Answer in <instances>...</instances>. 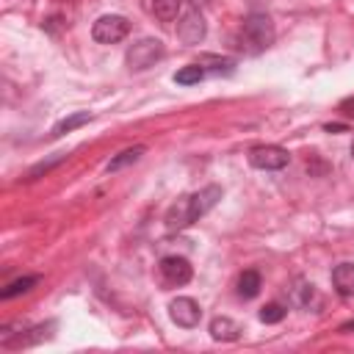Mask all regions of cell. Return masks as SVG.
Listing matches in <instances>:
<instances>
[{"mask_svg":"<svg viewBox=\"0 0 354 354\" xmlns=\"http://www.w3.org/2000/svg\"><path fill=\"white\" fill-rule=\"evenodd\" d=\"M205 33H207L205 17H202L196 8H191V11H185V14L180 17V22H177V39H180L183 44H199V41L205 39Z\"/></svg>","mask_w":354,"mask_h":354,"instance_id":"obj_6","label":"cell"},{"mask_svg":"<svg viewBox=\"0 0 354 354\" xmlns=\"http://www.w3.org/2000/svg\"><path fill=\"white\" fill-rule=\"evenodd\" d=\"M160 277H163V282L166 285H185V282H191V277H194V268H191V263L185 260V257H177V254H169V257H163L160 260Z\"/></svg>","mask_w":354,"mask_h":354,"instance_id":"obj_7","label":"cell"},{"mask_svg":"<svg viewBox=\"0 0 354 354\" xmlns=\"http://www.w3.org/2000/svg\"><path fill=\"white\" fill-rule=\"evenodd\" d=\"M169 315H171V321H174L177 326L191 329V326L199 324L202 310H199V304H196L194 299H188V296H177V299L169 304Z\"/></svg>","mask_w":354,"mask_h":354,"instance_id":"obj_8","label":"cell"},{"mask_svg":"<svg viewBox=\"0 0 354 354\" xmlns=\"http://www.w3.org/2000/svg\"><path fill=\"white\" fill-rule=\"evenodd\" d=\"M36 282H39V277H22V279H14L11 285H6V288H3V293H0V296H3V299H14V296H19V293H28Z\"/></svg>","mask_w":354,"mask_h":354,"instance_id":"obj_16","label":"cell"},{"mask_svg":"<svg viewBox=\"0 0 354 354\" xmlns=\"http://www.w3.org/2000/svg\"><path fill=\"white\" fill-rule=\"evenodd\" d=\"M194 8H199V6H205V3H210V0H188Z\"/></svg>","mask_w":354,"mask_h":354,"instance_id":"obj_20","label":"cell"},{"mask_svg":"<svg viewBox=\"0 0 354 354\" xmlns=\"http://www.w3.org/2000/svg\"><path fill=\"white\" fill-rule=\"evenodd\" d=\"M260 288H263V279H260V274L254 268H249V271H243L238 277V296L241 299H254L260 293Z\"/></svg>","mask_w":354,"mask_h":354,"instance_id":"obj_11","label":"cell"},{"mask_svg":"<svg viewBox=\"0 0 354 354\" xmlns=\"http://www.w3.org/2000/svg\"><path fill=\"white\" fill-rule=\"evenodd\" d=\"M180 3L183 0H152V11L160 22H171L180 14Z\"/></svg>","mask_w":354,"mask_h":354,"instance_id":"obj_14","label":"cell"},{"mask_svg":"<svg viewBox=\"0 0 354 354\" xmlns=\"http://www.w3.org/2000/svg\"><path fill=\"white\" fill-rule=\"evenodd\" d=\"M249 163L254 169H263V171H277V169H285L290 163V155L282 147L266 144V147H252L249 149Z\"/></svg>","mask_w":354,"mask_h":354,"instance_id":"obj_5","label":"cell"},{"mask_svg":"<svg viewBox=\"0 0 354 354\" xmlns=\"http://www.w3.org/2000/svg\"><path fill=\"white\" fill-rule=\"evenodd\" d=\"M340 108H343V113H348V116H354V100H346V102H343Z\"/></svg>","mask_w":354,"mask_h":354,"instance_id":"obj_19","label":"cell"},{"mask_svg":"<svg viewBox=\"0 0 354 354\" xmlns=\"http://www.w3.org/2000/svg\"><path fill=\"white\" fill-rule=\"evenodd\" d=\"M202 77H205V66L202 64H188V66L174 72V83H180V86H194Z\"/></svg>","mask_w":354,"mask_h":354,"instance_id":"obj_12","label":"cell"},{"mask_svg":"<svg viewBox=\"0 0 354 354\" xmlns=\"http://www.w3.org/2000/svg\"><path fill=\"white\" fill-rule=\"evenodd\" d=\"M144 155V147H130V149H124V152H119L111 163H108V171H119V169H124V166H130V163H136L138 158Z\"/></svg>","mask_w":354,"mask_h":354,"instance_id":"obj_15","label":"cell"},{"mask_svg":"<svg viewBox=\"0 0 354 354\" xmlns=\"http://www.w3.org/2000/svg\"><path fill=\"white\" fill-rule=\"evenodd\" d=\"M221 199V188L218 185H207L196 194H185L180 196L169 210H166V227L169 230H185L194 221H199L216 202Z\"/></svg>","mask_w":354,"mask_h":354,"instance_id":"obj_1","label":"cell"},{"mask_svg":"<svg viewBox=\"0 0 354 354\" xmlns=\"http://www.w3.org/2000/svg\"><path fill=\"white\" fill-rule=\"evenodd\" d=\"M160 58H163V41H160V39H152V36L136 41V44L127 50V66H130L133 72H144V69H149V66H152L155 61H160Z\"/></svg>","mask_w":354,"mask_h":354,"instance_id":"obj_3","label":"cell"},{"mask_svg":"<svg viewBox=\"0 0 354 354\" xmlns=\"http://www.w3.org/2000/svg\"><path fill=\"white\" fill-rule=\"evenodd\" d=\"M88 122H91V113H88V111H77V113L61 119V122L53 127V136H64V133H69V130H75V127H80V124H88Z\"/></svg>","mask_w":354,"mask_h":354,"instance_id":"obj_13","label":"cell"},{"mask_svg":"<svg viewBox=\"0 0 354 354\" xmlns=\"http://www.w3.org/2000/svg\"><path fill=\"white\" fill-rule=\"evenodd\" d=\"M293 299H296V304L310 307V301H315V288L310 282H299V288L293 290Z\"/></svg>","mask_w":354,"mask_h":354,"instance_id":"obj_18","label":"cell"},{"mask_svg":"<svg viewBox=\"0 0 354 354\" xmlns=\"http://www.w3.org/2000/svg\"><path fill=\"white\" fill-rule=\"evenodd\" d=\"M332 285L340 296H354V263H340L332 271Z\"/></svg>","mask_w":354,"mask_h":354,"instance_id":"obj_10","label":"cell"},{"mask_svg":"<svg viewBox=\"0 0 354 354\" xmlns=\"http://www.w3.org/2000/svg\"><path fill=\"white\" fill-rule=\"evenodd\" d=\"M285 307L282 304H277V301H271V304H266V307H260V321L263 324H279L282 318H285Z\"/></svg>","mask_w":354,"mask_h":354,"instance_id":"obj_17","label":"cell"},{"mask_svg":"<svg viewBox=\"0 0 354 354\" xmlns=\"http://www.w3.org/2000/svg\"><path fill=\"white\" fill-rule=\"evenodd\" d=\"M130 33V22L119 14H105L91 25V36L100 44H116Z\"/></svg>","mask_w":354,"mask_h":354,"instance_id":"obj_4","label":"cell"},{"mask_svg":"<svg viewBox=\"0 0 354 354\" xmlns=\"http://www.w3.org/2000/svg\"><path fill=\"white\" fill-rule=\"evenodd\" d=\"M351 158H354V144H351Z\"/></svg>","mask_w":354,"mask_h":354,"instance_id":"obj_21","label":"cell"},{"mask_svg":"<svg viewBox=\"0 0 354 354\" xmlns=\"http://www.w3.org/2000/svg\"><path fill=\"white\" fill-rule=\"evenodd\" d=\"M274 36H277L274 22L266 14H249L243 19V25H241V36L238 39H241V50H246V53H263L266 47L274 44Z\"/></svg>","mask_w":354,"mask_h":354,"instance_id":"obj_2","label":"cell"},{"mask_svg":"<svg viewBox=\"0 0 354 354\" xmlns=\"http://www.w3.org/2000/svg\"><path fill=\"white\" fill-rule=\"evenodd\" d=\"M241 324L238 321H232V318H227V315H218V318H213L210 321V337L213 340H221V343H230V340H238L241 337Z\"/></svg>","mask_w":354,"mask_h":354,"instance_id":"obj_9","label":"cell"}]
</instances>
